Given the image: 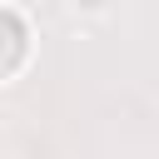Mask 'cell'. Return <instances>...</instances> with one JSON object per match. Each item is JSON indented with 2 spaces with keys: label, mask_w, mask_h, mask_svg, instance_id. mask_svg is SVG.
<instances>
[{
  "label": "cell",
  "mask_w": 159,
  "mask_h": 159,
  "mask_svg": "<svg viewBox=\"0 0 159 159\" xmlns=\"http://www.w3.org/2000/svg\"><path fill=\"white\" fill-rule=\"evenodd\" d=\"M5 30H10V55H5V75H15V70H20V55H25V25H20V15H15V10H5Z\"/></svg>",
  "instance_id": "obj_1"
}]
</instances>
